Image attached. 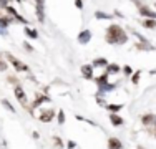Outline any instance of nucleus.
I'll return each mask as SVG.
<instances>
[{
    "instance_id": "7ed1b4c3",
    "label": "nucleus",
    "mask_w": 156,
    "mask_h": 149,
    "mask_svg": "<svg viewBox=\"0 0 156 149\" xmlns=\"http://www.w3.org/2000/svg\"><path fill=\"white\" fill-rule=\"evenodd\" d=\"M133 3H135L136 7H138V13L141 15L143 18H151V20H156V12L154 10H151L148 5H144L143 2H140V0H131Z\"/></svg>"
},
{
    "instance_id": "f8f14e48",
    "label": "nucleus",
    "mask_w": 156,
    "mask_h": 149,
    "mask_svg": "<svg viewBox=\"0 0 156 149\" xmlns=\"http://www.w3.org/2000/svg\"><path fill=\"white\" fill-rule=\"evenodd\" d=\"M108 65H110V61H108L106 58H103V57L95 58L93 63H91V66H93V68H106Z\"/></svg>"
},
{
    "instance_id": "f704fd0d",
    "label": "nucleus",
    "mask_w": 156,
    "mask_h": 149,
    "mask_svg": "<svg viewBox=\"0 0 156 149\" xmlns=\"http://www.w3.org/2000/svg\"><path fill=\"white\" fill-rule=\"evenodd\" d=\"M32 136H33V139H40V134H38V133H37V131H35V133H33V134H32Z\"/></svg>"
},
{
    "instance_id": "4c0bfd02",
    "label": "nucleus",
    "mask_w": 156,
    "mask_h": 149,
    "mask_svg": "<svg viewBox=\"0 0 156 149\" xmlns=\"http://www.w3.org/2000/svg\"><path fill=\"white\" fill-rule=\"evenodd\" d=\"M15 2H17V3H22V2H23V0H15Z\"/></svg>"
},
{
    "instance_id": "b1692460",
    "label": "nucleus",
    "mask_w": 156,
    "mask_h": 149,
    "mask_svg": "<svg viewBox=\"0 0 156 149\" xmlns=\"http://www.w3.org/2000/svg\"><path fill=\"white\" fill-rule=\"evenodd\" d=\"M131 33H133V35H135L136 38L140 40V43H144V45H148V43H150V42H148V38H146V36H144V35H141L140 32H136V30H131Z\"/></svg>"
},
{
    "instance_id": "ddd939ff",
    "label": "nucleus",
    "mask_w": 156,
    "mask_h": 149,
    "mask_svg": "<svg viewBox=\"0 0 156 149\" xmlns=\"http://www.w3.org/2000/svg\"><path fill=\"white\" fill-rule=\"evenodd\" d=\"M108 116H110V123H111V124L115 126V128H118V126H123V123H125V121H123V118H121L120 114L110 113Z\"/></svg>"
},
{
    "instance_id": "1a4fd4ad",
    "label": "nucleus",
    "mask_w": 156,
    "mask_h": 149,
    "mask_svg": "<svg viewBox=\"0 0 156 149\" xmlns=\"http://www.w3.org/2000/svg\"><path fill=\"white\" fill-rule=\"evenodd\" d=\"M55 116H57V113H55L53 109H47V111H43L42 114H38V119L42 123H51V119Z\"/></svg>"
},
{
    "instance_id": "f03ea898",
    "label": "nucleus",
    "mask_w": 156,
    "mask_h": 149,
    "mask_svg": "<svg viewBox=\"0 0 156 149\" xmlns=\"http://www.w3.org/2000/svg\"><path fill=\"white\" fill-rule=\"evenodd\" d=\"M5 57L7 60H9V63L15 68V71L18 73H30V68H28V65L27 63H23V61H20L17 57H13L12 53H5Z\"/></svg>"
},
{
    "instance_id": "6e6552de",
    "label": "nucleus",
    "mask_w": 156,
    "mask_h": 149,
    "mask_svg": "<svg viewBox=\"0 0 156 149\" xmlns=\"http://www.w3.org/2000/svg\"><path fill=\"white\" fill-rule=\"evenodd\" d=\"M115 88H116V83H101V85H98V96L106 95V93L113 91Z\"/></svg>"
},
{
    "instance_id": "f257e3e1",
    "label": "nucleus",
    "mask_w": 156,
    "mask_h": 149,
    "mask_svg": "<svg viewBox=\"0 0 156 149\" xmlns=\"http://www.w3.org/2000/svg\"><path fill=\"white\" fill-rule=\"evenodd\" d=\"M105 42L108 45H125L128 42V35H126L125 28L118 23H111L106 28L105 33Z\"/></svg>"
},
{
    "instance_id": "393cba45",
    "label": "nucleus",
    "mask_w": 156,
    "mask_h": 149,
    "mask_svg": "<svg viewBox=\"0 0 156 149\" xmlns=\"http://www.w3.org/2000/svg\"><path fill=\"white\" fill-rule=\"evenodd\" d=\"M121 73H123L125 76H129V78H131V74L135 73V71H133V68H131L129 65H125L123 68H121Z\"/></svg>"
},
{
    "instance_id": "c9c22d12",
    "label": "nucleus",
    "mask_w": 156,
    "mask_h": 149,
    "mask_svg": "<svg viewBox=\"0 0 156 149\" xmlns=\"http://www.w3.org/2000/svg\"><path fill=\"white\" fill-rule=\"evenodd\" d=\"M0 35H2V36H7V30L0 28Z\"/></svg>"
},
{
    "instance_id": "e433bc0d",
    "label": "nucleus",
    "mask_w": 156,
    "mask_h": 149,
    "mask_svg": "<svg viewBox=\"0 0 156 149\" xmlns=\"http://www.w3.org/2000/svg\"><path fill=\"white\" fill-rule=\"evenodd\" d=\"M115 15H116V17H120V18H123V13L118 12V10H115Z\"/></svg>"
},
{
    "instance_id": "473e14b6",
    "label": "nucleus",
    "mask_w": 156,
    "mask_h": 149,
    "mask_svg": "<svg viewBox=\"0 0 156 149\" xmlns=\"http://www.w3.org/2000/svg\"><path fill=\"white\" fill-rule=\"evenodd\" d=\"M75 7L78 10H83V0H75Z\"/></svg>"
},
{
    "instance_id": "2f4dec72",
    "label": "nucleus",
    "mask_w": 156,
    "mask_h": 149,
    "mask_svg": "<svg viewBox=\"0 0 156 149\" xmlns=\"http://www.w3.org/2000/svg\"><path fill=\"white\" fill-rule=\"evenodd\" d=\"M23 48L28 51V53H33V47H32V45L28 43V42H23Z\"/></svg>"
},
{
    "instance_id": "5701e85b",
    "label": "nucleus",
    "mask_w": 156,
    "mask_h": 149,
    "mask_svg": "<svg viewBox=\"0 0 156 149\" xmlns=\"http://www.w3.org/2000/svg\"><path fill=\"white\" fill-rule=\"evenodd\" d=\"M108 76L110 74L106 73V71H103L101 74H100L98 78H95V81H96V85H101V83H108Z\"/></svg>"
},
{
    "instance_id": "a878e982",
    "label": "nucleus",
    "mask_w": 156,
    "mask_h": 149,
    "mask_svg": "<svg viewBox=\"0 0 156 149\" xmlns=\"http://www.w3.org/2000/svg\"><path fill=\"white\" fill-rule=\"evenodd\" d=\"M140 76H141V71H135L131 74V83L133 85H138L140 83Z\"/></svg>"
},
{
    "instance_id": "9b49d317",
    "label": "nucleus",
    "mask_w": 156,
    "mask_h": 149,
    "mask_svg": "<svg viewBox=\"0 0 156 149\" xmlns=\"http://www.w3.org/2000/svg\"><path fill=\"white\" fill-rule=\"evenodd\" d=\"M13 18L10 17V15H0V28H3V30H7L10 27V25L13 23Z\"/></svg>"
},
{
    "instance_id": "cd10ccee",
    "label": "nucleus",
    "mask_w": 156,
    "mask_h": 149,
    "mask_svg": "<svg viewBox=\"0 0 156 149\" xmlns=\"http://www.w3.org/2000/svg\"><path fill=\"white\" fill-rule=\"evenodd\" d=\"M53 141H55V146H58V147H65V143L62 141V137L53 136Z\"/></svg>"
},
{
    "instance_id": "7c9ffc66",
    "label": "nucleus",
    "mask_w": 156,
    "mask_h": 149,
    "mask_svg": "<svg viewBox=\"0 0 156 149\" xmlns=\"http://www.w3.org/2000/svg\"><path fill=\"white\" fill-rule=\"evenodd\" d=\"M7 68H9V63H7V61H3V60L0 58V71H5Z\"/></svg>"
},
{
    "instance_id": "aec40b11",
    "label": "nucleus",
    "mask_w": 156,
    "mask_h": 149,
    "mask_svg": "<svg viewBox=\"0 0 156 149\" xmlns=\"http://www.w3.org/2000/svg\"><path fill=\"white\" fill-rule=\"evenodd\" d=\"M95 18H96V20H111L113 15H110L106 12H101V10H96V12H95Z\"/></svg>"
},
{
    "instance_id": "39448f33",
    "label": "nucleus",
    "mask_w": 156,
    "mask_h": 149,
    "mask_svg": "<svg viewBox=\"0 0 156 149\" xmlns=\"http://www.w3.org/2000/svg\"><path fill=\"white\" fill-rule=\"evenodd\" d=\"M13 93H15V98L18 99V103L22 104V106H27V103H28V99H27V93H25V89L20 86V85H17L15 88H13Z\"/></svg>"
},
{
    "instance_id": "423d86ee",
    "label": "nucleus",
    "mask_w": 156,
    "mask_h": 149,
    "mask_svg": "<svg viewBox=\"0 0 156 149\" xmlns=\"http://www.w3.org/2000/svg\"><path fill=\"white\" fill-rule=\"evenodd\" d=\"M91 36H93L91 30H81V32L78 33L76 40H78V43H80V45H87V43L91 40Z\"/></svg>"
},
{
    "instance_id": "c756f323",
    "label": "nucleus",
    "mask_w": 156,
    "mask_h": 149,
    "mask_svg": "<svg viewBox=\"0 0 156 149\" xmlns=\"http://www.w3.org/2000/svg\"><path fill=\"white\" fill-rule=\"evenodd\" d=\"M9 5H12V0H0V9H5Z\"/></svg>"
},
{
    "instance_id": "a211bd4d",
    "label": "nucleus",
    "mask_w": 156,
    "mask_h": 149,
    "mask_svg": "<svg viewBox=\"0 0 156 149\" xmlns=\"http://www.w3.org/2000/svg\"><path fill=\"white\" fill-rule=\"evenodd\" d=\"M105 109L108 111V113H115V114H118L121 109H123V104H121V103H120V104H115V103H113V104H110V103H108V104H106Z\"/></svg>"
},
{
    "instance_id": "9d476101",
    "label": "nucleus",
    "mask_w": 156,
    "mask_h": 149,
    "mask_svg": "<svg viewBox=\"0 0 156 149\" xmlns=\"http://www.w3.org/2000/svg\"><path fill=\"white\" fill-rule=\"evenodd\" d=\"M43 103H50V98H48L47 95H37L35 99H33V103H32V109H35V108L42 106Z\"/></svg>"
},
{
    "instance_id": "dca6fc26",
    "label": "nucleus",
    "mask_w": 156,
    "mask_h": 149,
    "mask_svg": "<svg viewBox=\"0 0 156 149\" xmlns=\"http://www.w3.org/2000/svg\"><path fill=\"white\" fill-rule=\"evenodd\" d=\"M108 149H123V144L118 137H110L108 139Z\"/></svg>"
},
{
    "instance_id": "f3484780",
    "label": "nucleus",
    "mask_w": 156,
    "mask_h": 149,
    "mask_svg": "<svg viewBox=\"0 0 156 149\" xmlns=\"http://www.w3.org/2000/svg\"><path fill=\"white\" fill-rule=\"evenodd\" d=\"M140 23H141V27H144L148 30H154L156 28V20H151V18H143Z\"/></svg>"
},
{
    "instance_id": "20e7f679",
    "label": "nucleus",
    "mask_w": 156,
    "mask_h": 149,
    "mask_svg": "<svg viewBox=\"0 0 156 149\" xmlns=\"http://www.w3.org/2000/svg\"><path fill=\"white\" fill-rule=\"evenodd\" d=\"M35 15L40 23L45 22V0H35Z\"/></svg>"
},
{
    "instance_id": "0eeeda50",
    "label": "nucleus",
    "mask_w": 156,
    "mask_h": 149,
    "mask_svg": "<svg viewBox=\"0 0 156 149\" xmlns=\"http://www.w3.org/2000/svg\"><path fill=\"white\" fill-rule=\"evenodd\" d=\"M80 71H81V74H83L85 80H95V76H93V66H91V63L81 65Z\"/></svg>"
},
{
    "instance_id": "4468645a",
    "label": "nucleus",
    "mask_w": 156,
    "mask_h": 149,
    "mask_svg": "<svg viewBox=\"0 0 156 149\" xmlns=\"http://www.w3.org/2000/svg\"><path fill=\"white\" fill-rule=\"evenodd\" d=\"M141 123H143L144 126L156 124V116H154V114H151V113H148V114H143V116H141Z\"/></svg>"
},
{
    "instance_id": "72a5a7b5",
    "label": "nucleus",
    "mask_w": 156,
    "mask_h": 149,
    "mask_svg": "<svg viewBox=\"0 0 156 149\" xmlns=\"http://www.w3.org/2000/svg\"><path fill=\"white\" fill-rule=\"evenodd\" d=\"M66 147H68V149H75L76 143H75V141H68V143H66Z\"/></svg>"
},
{
    "instance_id": "c85d7f7f",
    "label": "nucleus",
    "mask_w": 156,
    "mask_h": 149,
    "mask_svg": "<svg viewBox=\"0 0 156 149\" xmlns=\"http://www.w3.org/2000/svg\"><path fill=\"white\" fill-rule=\"evenodd\" d=\"M96 103H98V104H100V106H101V108H106V104H108V103L105 101V99L101 98V96H96Z\"/></svg>"
},
{
    "instance_id": "bb28decb",
    "label": "nucleus",
    "mask_w": 156,
    "mask_h": 149,
    "mask_svg": "<svg viewBox=\"0 0 156 149\" xmlns=\"http://www.w3.org/2000/svg\"><path fill=\"white\" fill-rule=\"evenodd\" d=\"M57 119H58V124H63V123H65V111L63 109H60L57 113Z\"/></svg>"
},
{
    "instance_id": "6ab92c4d",
    "label": "nucleus",
    "mask_w": 156,
    "mask_h": 149,
    "mask_svg": "<svg viewBox=\"0 0 156 149\" xmlns=\"http://www.w3.org/2000/svg\"><path fill=\"white\" fill-rule=\"evenodd\" d=\"M25 35L28 36L30 40H38V32H37L35 28H30V27H25Z\"/></svg>"
},
{
    "instance_id": "412c9836",
    "label": "nucleus",
    "mask_w": 156,
    "mask_h": 149,
    "mask_svg": "<svg viewBox=\"0 0 156 149\" xmlns=\"http://www.w3.org/2000/svg\"><path fill=\"white\" fill-rule=\"evenodd\" d=\"M2 106L5 108L7 111H10V113H12V114H15V113H17V111H15V108H13V104L10 103L9 99H2Z\"/></svg>"
},
{
    "instance_id": "2eb2a0df",
    "label": "nucleus",
    "mask_w": 156,
    "mask_h": 149,
    "mask_svg": "<svg viewBox=\"0 0 156 149\" xmlns=\"http://www.w3.org/2000/svg\"><path fill=\"white\" fill-rule=\"evenodd\" d=\"M105 71L108 74H118V73H121V66L118 65V63H110L105 68Z\"/></svg>"
},
{
    "instance_id": "4be33fe9",
    "label": "nucleus",
    "mask_w": 156,
    "mask_h": 149,
    "mask_svg": "<svg viewBox=\"0 0 156 149\" xmlns=\"http://www.w3.org/2000/svg\"><path fill=\"white\" fill-rule=\"evenodd\" d=\"M136 48L141 51H153L154 50V47L151 43H148V45H144V43H136Z\"/></svg>"
}]
</instances>
